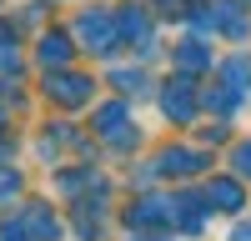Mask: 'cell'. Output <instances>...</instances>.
I'll use <instances>...</instances> for the list:
<instances>
[{
    "mask_svg": "<svg viewBox=\"0 0 251 241\" xmlns=\"http://www.w3.org/2000/svg\"><path fill=\"white\" fill-rule=\"evenodd\" d=\"M15 221H20V226H25L35 241H60V236H66V221L55 216L50 201H25V206L15 211Z\"/></svg>",
    "mask_w": 251,
    "mask_h": 241,
    "instance_id": "1",
    "label": "cell"
},
{
    "mask_svg": "<svg viewBox=\"0 0 251 241\" xmlns=\"http://www.w3.org/2000/svg\"><path fill=\"white\" fill-rule=\"evenodd\" d=\"M75 30L86 35V50H96V55H111V50L121 46V20H116V15L86 10V15H80V25H75Z\"/></svg>",
    "mask_w": 251,
    "mask_h": 241,
    "instance_id": "2",
    "label": "cell"
},
{
    "mask_svg": "<svg viewBox=\"0 0 251 241\" xmlns=\"http://www.w3.org/2000/svg\"><path fill=\"white\" fill-rule=\"evenodd\" d=\"M196 106H201V100H196V86H191V80L176 75V80H166V86H161V111L171 116L176 126H186V120L196 116Z\"/></svg>",
    "mask_w": 251,
    "mask_h": 241,
    "instance_id": "3",
    "label": "cell"
},
{
    "mask_svg": "<svg viewBox=\"0 0 251 241\" xmlns=\"http://www.w3.org/2000/svg\"><path fill=\"white\" fill-rule=\"evenodd\" d=\"M96 136H106L111 146H136V131H131V111H126L121 100L100 106V111H96Z\"/></svg>",
    "mask_w": 251,
    "mask_h": 241,
    "instance_id": "4",
    "label": "cell"
},
{
    "mask_svg": "<svg viewBox=\"0 0 251 241\" xmlns=\"http://www.w3.org/2000/svg\"><path fill=\"white\" fill-rule=\"evenodd\" d=\"M171 221V201L166 196H136L131 201V211H126V226L141 231V226H166Z\"/></svg>",
    "mask_w": 251,
    "mask_h": 241,
    "instance_id": "5",
    "label": "cell"
},
{
    "mask_svg": "<svg viewBox=\"0 0 251 241\" xmlns=\"http://www.w3.org/2000/svg\"><path fill=\"white\" fill-rule=\"evenodd\" d=\"M201 166H206V156L191 151V146H166V151L156 156V171H161V176H196Z\"/></svg>",
    "mask_w": 251,
    "mask_h": 241,
    "instance_id": "6",
    "label": "cell"
},
{
    "mask_svg": "<svg viewBox=\"0 0 251 241\" xmlns=\"http://www.w3.org/2000/svg\"><path fill=\"white\" fill-rule=\"evenodd\" d=\"M206 206H211V211H241V206H246L241 176H231V181H226V176H216L211 186H206Z\"/></svg>",
    "mask_w": 251,
    "mask_h": 241,
    "instance_id": "7",
    "label": "cell"
},
{
    "mask_svg": "<svg viewBox=\"0 0 251 241\" xmlns=\"http://www.w3.org/2000/svg\"><path fill=\"white\" fill-rule=\"evenodd\" d=\"M171 226H181L186 236H201V231H206V201L176 196V201H171Z\"/></svg>",
    "mask_w": 251,
    "mask_h": 241,
    "instance_id": "8",
    "label": "cell"
},
{
    "mask_svg": "<svg viewBox=\"0 0 251 241\" xmlns=\"http://www.w3.org/2000/svg\"><path fill=\"white\" fill-rule=\"evenodd\" d=\"M50 96L66 100V106H80V100H91V75H55Z\"/></svg>",
    "mask_w": 251,
    "mask_h": 241,
    "instance_id": "9",
    "label": "cell"
},
{
    "mask_svg": "<svg viewBox=\"0 0 251 241\" xmlns=\"http://www.w3.org/2000/svg\"><path fill=\"white\" fill-rule=\"evenodd\" d=\"M176 66H181V71H206V66H211V50H206L201 40H181V50H176Z\"/></svg>",
    "mask_w": 251,
    "mask_h": 241,
    "instance_id": "10",
    "label": "cell"
},
{
    "mask_svg": "<svg viewBox=\"0 0 251 241\" xmlns=\"http://www.w3.org/2000/svg\"><path fill=\"white\" fill-rule=\"evenodd\" d=\"M71 50H75V40H71V35H46V40H40V60H46V66L71 60Z\"/></svg>",
    "mask_w": 251,
    "mask_h": 241,
    "instance_id": "11",
    "label": "cell"
},
{
    "mask_svg": "<svg viewBox=\"0 0 251 241\" xmlns=\"http://www.w3.org/2000/svg\"><path fill=\"white\" fill-rule=\"evenodd\" d=\"M221 75H226V86H231L236 96H246V91H251V66H246L241 55H231V60H226V66H221Z\"/></svg>",
    "mask_w": 251,
    "mask_h": 241,
    "instance_id": "12",
    "label": "cell"
},
{
    "mask_svg": "<svg viewBox=\"0 0 251 241\" xmlns=\"http://www.w3.org/2000/svg\"><path fill=\"white\" fill-rule=\"evenodd\" d=\"M111 80H116V86L126 91V96H151V75H141V71H111Z\"/></svg>",
    "mask_w": 251,
    "mask_h": 241,
    "instance_id": "13",
    "label": "cell"
},
{
    "mask_svg": "<svg viewBox=\"0 0 251 241\" xmlns=\"http://www.w3.org/2000/svg\"><path fill=\"white\" fill-rule=\"evenodd\" d=\"M20 191H25V176H20L15 166H0V201H15Z\"/></svg>",
    "mask_w": 251,
    "mask_h": 241,
    "instance_id": "14",
    "label": "cell"
},
{
    "mask_svg": "<svg viewBox=\"0 0 251 241\" xmlns=\"http://www.w3.org/2000/svg\"><path fill=\"white\" fill-rule=\"evenodd\" d=\"M231 166H236V176H251V136L231 151Z\"/></svg>",
    "mask_w": 251,
    "mask_h": 241,
    "instance_id": "15",
    "label": "cell"
},
{
    "mask_svg": "<svg viewBox=\"0 0 251 241\" xmlns=\"http://www.w3.org/2000/svg\"><path fill=\"white\" fill-rule=\"evenodd\" d=\"M231 241H251V221H241V226L231 231Z\"/></svg>",
    "mask_w": 251,
    "mask_h": 241,
    "instance_id": "16",
    "label": "cell"
},
{
    "mask_svg": "<svg viewBox=\"0 0 251 241\" xmlns=\"http://www.w3.org/2000/svg\"><path fill=\"white\" fill-rule=\"evenodd\" d=\"M131 241H171V236H141V231H136V236H131Z\"/></svg>",
    "mask_w": 251,
    "mask_h": 241,
    "instance_id": "17",
    "label": "cell"
},
{
    "mask_svg": "<svg viewBox=\"0 0 251 241\" xmlns=\"http://www.w3.org/2000/svg\"><path fill=\"white\" fill-rule=\"evenodd\" d=\"M0 126H5V111H0Z\"/></svg>",
    "mask_w": 251,
    "mask_h": 241,
    "instance_id": "18",
    "label": "cell"
}]
</instances>
